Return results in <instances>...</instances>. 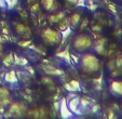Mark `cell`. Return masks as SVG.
I'll list each match as a JSON object with an SVG mask.
<instances>
[{
  "label": "cell",
  "mask_w": 122,
  "mask_h": 119,
  "mask_svg": "<svg viewBox=\"0 0 122 119\" xmlns=\"http://www.w3.org/2000/svg\"><path fill=\"white\" fill-rule=\"evenodd\" d=\"M10 103H11V97L9 90L3 86H0V107L10 105Z\"/></svg>",
  "instance_id": "obj_4"
},
{
  "label": "cell",
  "mask_w": 122,
  "mask_h": 119,
  "mask_svg": "<svg viewBox=\"0 0 122 119\" xmlns=\"http://www.w3.org/2000/svg\"><path fill=\"white\" fill-rule=\"evenodd\" d=\"M14 30L19 36L28 37L30 35V29L28 26H26L23 23H15L14 24Z\"/></svg>",
  "instance_id": "obj_5"
},
{
  "label": "cell",
  "mask_w": 122,
  "mask_h": 119,
  "mask_svg": "<svg viewBox=\"0 0 122 119\" xmlns=\"http://www.w3.org/2000/svg\"><path fill=\"white\" fill-rule=\"evenodd\" d=\"M40 38H41L42 42L48 47H56L62 41V35H61V32H58L57 30L53 29V28H50V27L43 28L41 30Z\"/></svg>",
  "instance_id": "obj_3"
},
{
  "label": "cell",
  "mask_w": 122,
  "mask_h": 119,
  "mask_svg": "<svg viewBox=\"0 0 122 119\" xmlns=\"http://www.w3.org/2000/svg\"><path fill=\"white\" fill-rule=\"evenodd\" d=\"M41 5L46 11L54 12L58 8V1L57 0H41Z\"/></svg>",
  "instance_id": "obj_6"
},
{
  "label": "cell",
  "mask_w": 122,
  "mask_h": 119,
  "mask_svg": "<svg viewBox=\"0 0 122 119\" xmlns=\"http://www.w3.org/2000/svg\"><path fill=\"white\" fill-rule=\"evenodd\" d=\"M79 21H80V15L79 14H72L69 18V24L71 26H76L79 23Z\"/></svg>",
  "instance_id": "obj_8"
},
{
  "label": "cell",
  "mask_w": 122,
  "mask_h": 119,
  "mask_svg": "<svg viewBox=\"0 0 122 119\" xmlns=\"http://www.w3.org/2000/svg\"><path fill=\"white\" fill-rule=\"evenodd\" d=\"M79 69L82 74L89 77H97L102 71V61L96 54L91 52L90 50L81 53L78 61Z\"/></svg>",
  "instance_id": "obj_1"
},
{
  "label": "cell",
  "mask_w": 122,
  "mask_h": 119,
  "mask_svg": "<svg viewBox=\"0 0 122 119\" xmlns=\"http://www.w3.org/2000/svg\"><path fill=\"white\" fill-rule=\"evenodd\" d=\"M65 1H67V2L71 3V5H77V3L79 2V0H65Z\"/></svg>",
  "instance_id": "obj_9"
},
{
  "label": "cell",
  "mask_w": 122,
  "mask_h": 119,
  "mask_svg": "<svg viewBox=\"0 0 122 119\" xmlns=\"http://www.w3.org/2000/svg\"><path fill=\"white\" fill-rule=\"evenodd\" d=\"M110 92L117 96H122V81L113 80L110 83Z\"/></svg>",
  "instance_id": "obj_7"
},
{
  "label": "cell",
  "mask_w": 122,
  "mask_h": 119,
  "mask_svg": "<svg viewBox=\"0 0 122 119\" xmlns=\"http://www.w3.org/2000/svg\"><path fill=\"white\" fill-rule=\"evenodd\" d=\"M94 43V39L92 35L89 32H78L72 38L70 47L71 50L76 53H83L91 50Z\"/></svg>",
  "instance_id": "obj_2"
}]
</instances>
